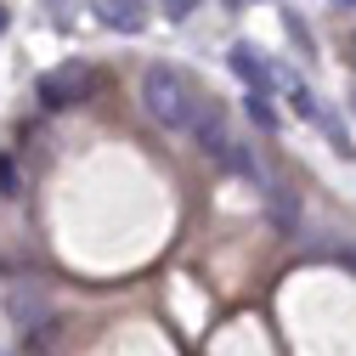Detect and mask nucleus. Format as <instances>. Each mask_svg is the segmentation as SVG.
<instances>
[{
	"label": "nucleus",
	"instance_id": "obj_1",
	"mask_svg": "<svg viewBox=\"0 0 356 356\" xmlns=\"http://www.w3.org/2000/svg\"><path fill=\"white\" fill-rule=\"evenodd\" d=\"M198 91H193V79L181 68H170V63H147L142 68V108L153 124L164 130H193V113H198Z\"/></svg>",
	"mask_w": 356,
	"mask_h": 356
},
{
	"label": "nucleus",
	"instance_id": "obj_2",
	"mask_svg": "<svg viewBox=\"0 0 356 356\" xmlns=\"http://www.w3.org/2000/svg\"><path fill=\"white\" fill-rule=\"evenodd\" d=\"M193 136H198V147H204L220 170L243 175V181H266L260 159H249V153H243V142L232 136V124H227V108H220L215 97H209V102H198V113H193Z\"/></svg>",
	"mask_w": 356,
	"mask_h": 356
},
{
	"label": "nucleus",
	"instance_id": "obj_3",
	"mask_svg": "<svg viewBox=\"0 0 356 356\" xmlns=\"http://www.w3.org/2000/svg\"><path fill=\"white\" fill-rule=\"evenodd\" d=\"M91 68H85V63H63V68H46V74H40V85H34V91H40V102H46L51 113H63V108H74V102H85V97H91Z\"/></svg>",
	"mask_w": 356,
	"mask_h": 356
},
{
	"label": "nucleus",
	"instance_id": "obj_4",
	"mask_svg": "<svg viewBox=\"0 0 356 356\" xmlns=\"http://www.w3.org/2000/svg\"><path fill=\"white\" fill-rule=\"evenodd\" d=\"M6 317H12L23 334H46V328H57V311H51V300H46V289H40V283H12V294H6Z\"/></svg>",
	"mask_w": 356,
	"mask_h": 356
},
{
	"label": "nucleus",
	"instance_id": "obj_5",
	"mask_svg": "<svg viewBox=\"0 0 356 356\" xmlns=\"http://www.w3.org/2000/svg\"><path fill=\"white\" fill-rule=\"evenodd\" d=\"M91 12L113 34H142L147 29V6H142V0H91Z\"/></svg>",
	"mask_w": 356,
	"mask_h": 356
},
{
	"label": "nucleus",
	"instance_id": "obj_6",
	"mask_svg": "<svg viewBox=\"0 0 356 356\" xmlns=\"http://www.w3.org/2000/svg\"><path fill=\"white\" fill-rule=\"evenodd\" d=\"M227 63H232V74H238V79L249 85L254 97H272V68H266V57H260L254 46H243V40H238V46H232V57H227Z\"/></svg>",
	"mask_w": 356,
	"mask_h": 356
},
{
	"label": "nucleus",
	"instance_id": "obj_7",
	"mask_svg": "<svg viewBox=\"0 0 356 356\" xmlns=\"http://www.w3.org/2000/svg\"><path fill=\"white\" fill-rule=\"evenodd\" d=\"M266 204H272V220H277V232H294L300 227V209H294V193L283 181H266Z\"/></svg>",
	"mask_w": 356,
	"mask_h": 356
},
{
	"label": "nucleus",
	"instance_id": "obj_8",
	"mask_svg": "<svg viewBox=\"0 0 356 356\" xmlns=\"http://www.w3.org/2000/svg\"><path fill=\"white\" fill-rule=\"evenodd\" d=\"M289 102H294V113H300V119H323V108H317V97H311L305 85H289Z\"/></svg>",
	"mask_w": 356,
	"mask_h": 356
},
{
	"label": "nucleus",
	"instance_id": "obj_9",
	"mask_svg": "<svg viewBox=\"0 0 356 356\" xmlns=\"http://www.w3.org/2000/svg\"><path fill=\"white\" fill-rule=\"evenodd\" d=\"M249 119H254L260 130H277V113H272V97H254V91H249Z\"/></svg>",
	"mask_w": 356,
	"mask_h": 356
},
{
	"label": "nucleus",
	"instance_id": "obj_10",
	"mask_svg": "<svg viewBox=\"0 0 356 356\" xmlns=\"http://www.w3.org/2000/svg\"><path fill=\"white\" fill-rule=\"evenodd\" d=\"M0 193H6V198H17V193H23V181H17V164H12V159H0Z\"/></svg>",
	"mask_w": 356,
	"mask_h": 356
},
{
	"label": "nucleus",
	"instance_id": "obj_11",
	"mask_svg": "<svg viewBox=\"0 0 356 356\" xmlns=\"http://www.w3.org/2000/svg\"><path fill=\"white\" fill-rule=\"evenodd\" d=\"M164 6H170V17H175V23H181V17H193L198 0H164Z\"/></svg>",
	"mask_w": 356,
	"mask_h": 356
},
{
	"label": "nucleus",
	"instance_id": "obj_12",
	"mask_svg": "<svg viewBox=\"0 0 356 356\" xmlns=\"http://www.w3.org/2000/svg\"><path fill=\"white\" fill-rule=\"evenodd\" d=\"M6 23H12V12H6V6H0V34H6Z\"/></svg>",
	"mask_w": 356,
	"mask_h": 356
},
{
	"label": "nucleus",
	"instance_id": "obj_13",
	"mask_svg": "<svg viewBox=\"0 0 356 356\" xmlns=\"http://www.w3.org/2000/svg\"><path fill=\"white\" fill-rule=\"evenodd\" d=\"M334 6H339V12H356V0H334Z\"/></svg>",
	"mask_w": 356,
	"mask_h": 356
},
{
	"label": "nucleus",
	"instance_id": "obj_14",
	"mask_svg": "<svg viewBox=\"0 0 356 356\" xmlns=\"http://www.w3.org/2000/svg\"><path fill=\"white\" fill-rule=\"evenodd\" d=\"M350 68H356V29H350Z\"/></svg>",
	"mask_w": 356,
	"mask_h": 356
},
{
	"label": "nucleus",
	"instance_id": "obj_15",
	"mask_svg": "<svg viewBox=\"0 0 356 356\" xmlns=\"http://www.w3.org/2000/svg\"><path fill=\"white\" fill-rule=\"evenodd\" d=\"M17 356H40V350H17Z\"/></svg>",
	"mask_w": 356,
	"mask_h": 356
}]
</instances>
